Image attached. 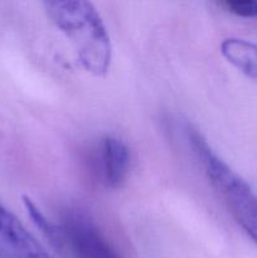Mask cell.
<instances>
[{"instance_id": "cell-1", "label": "cell", "mask_w": 257, "mask_h": 258, "mask_svg": "<svg viewBox=\"0 0 257 258\" xmlns=\"http://www.w3.org/2000/svg\"><path fill=\"white\" fill-rule=\"evenodd\" d=\"M44 9L71 43L83 70L96 77L107 75L112 44L95 5L85 0H52L44 3Z\"/></svg>"}, {"instance_id": "cell-2", "label": "cell", "mask_w": 257, "mask_h": 258, "mask_svg": "<svg viewBox=\"0 0 257 258\" xmlns=\"http://www.w3.org/2000/svg\"><path fill=\"white\" fill-rule=\"evenodd\" d=\"M188 131L191 148L211 185L223 199L237 223L257 244V196L247 181L214 153L198 131L193 128Z\"/></svg>"}, {"instance_id": "cell-3", "label": "cell", "mask_w": 257, "mask_h": 258, "mask_svg": "<svg viewBox=\"0 0 257 258\" xmlns=\"http://www.w3.org/2000/svg\"><path fill=\"white\" fill-rule=\"evenodd\" d=\"M62 228L76 258H123L85 212H67Z\"/></svg>"}, {"instance_id": "cell-4", "label": "cell", "mask_w": 257, "mask_h": 258, "mask_svg": "<svg viewBox=\"0 0 257 258\" xmlns=\"http://www.w3.org/2000/svg\"><path fill=\"white\" fill-rule=\"evenodd\" d=\"M0 258H50L44 247L2 202Z\"/></svg>"}, {"instance_id": "cell-5", "label": "cell", "mask_w": 257, "mask_h": 258, "mask_svg": "<svg viewBox=\"0 0 257 258\" xmlns=\"http://www.w3.org/2000/svg\"><path fill=\"white\" fill-rule=\"evenodd\" d=\"M130 163V150L122 140L112 136L103 140L102 170L106 185L112 189L121 188L128 176Z\"/></svg>"}, {"instance_id": "cell-6", "label": "cell", "mask_w": 257, "mask_h": 258, "mask_svg": "<svg viewBox=\"0 0 257 258\" xmlns=\"http://www.w3.org/2000/svg\"><path fill=\"white\" fill-rule=\"evenodd\" d=\"M221 53L243 75L257 81V44L239 38H227L221 43Z\"/></svg>"}, {"instance_id": "cell-7", "label": "cell", "mask_w": 257, "mask_h": 258, "mask_svg": "<svg viewBox=\"0 0 257 258\" xmlns=\"http://www.w3.org/2000/svg\"><path fill=\"white\" fill-rule=\"evenodd\" d=\"M23 204H24L25 211H27L28 216H29L30 221L33 222L35 228H37L38 231L42 233V236L49 242V244L53 248L57 249V251H60L66 244V236L65 232H63V228H60V227L52 223V222L42 213V211L35 206L34 202L30 198L23 197Z\"/></svg>"}, {"instance_id": "cell-8", "label": "cell", "mask_w": 257, "mask_h": 258, "mask_svg": "<svg viewBox=\"0 0 257 258\" xmlns=\"http://www.w3.org/2000/svg\"><path fill=\"white\" fill-rule=\"evenodd\" d=\"M221 5L238 17L257 18V0H226Z\"/></svg>"}]
</instances>
